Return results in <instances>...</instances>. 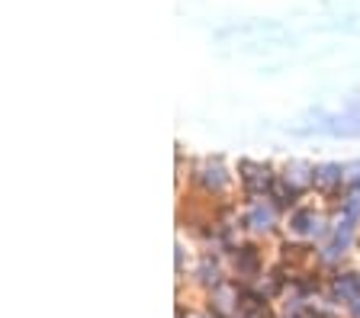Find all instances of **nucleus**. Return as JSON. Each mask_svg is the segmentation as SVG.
Listing matches in <instances>:
<instances>
[{
  "label": "nucleus",
  "instance_id": "obj_5",
  "mask_svg": "<svg viewBox=\"0 0 360 318\" xmlns=\"http://www.w3.org/2000/svg\"><path fill=\"white\" fill-rule=\"evenodd\" d=\"M280 219H283V212L274 203H255L245 206V212H241V228L251 238H270L280 228Z\"/></svg>",
  "mask_w": 360,
  "mask_h": 318
},
{
  "label": "nucleus",
  "instance_id": "obj_14",
  "mask_svg": "<svg viewBox=\"0 0 360 318\" xmlns=\"http://www.w3.org/2000/svg\"><path fill=\"white\" fill-rule=\"evenodd\" d=\"M347 315H351V318H360V299H357L354 305H347Z\"/></svg>",
  "mask_w": 360,
  "mask_h": 318
},
{
  "label": "nucleus",
  "instance_id": "obj_10",
  "mask_svg": "<svg viewBox=\"0 0 360 318\" xmlns=\"http://www.w3.org/2000/svg\"><path fill=\"white\" fill-rule=\"evenodd\" d=\"M302 197H306V193H302V190H296L283 174H280V177H277V183H274V193H270V203H274V206H277V209L286 216V212H292L296 206L306 203Z\"/></svg>",
  "mask_w": 360,
  "mask_h": 318
},
{
  "label": "nucleus",
  "instance_id": "obj_13",
  "mask_svg": "<svg viewBox=\"0 0 360 318\" xmlns=\"http://www.w3.org/2000/svg\"><path fill=\"white\" fill-rule=\"evenodd\" d=\"M184 267H187V248H184V241L174 244V270H177V277H184Z\"/></svg>",
  "mask_w": 360,
  "mask_h": 318
},
{
  "label": "nucleus",
  "instance_id": "obj_11",
  "mask_svg": "<svg viewBox=\"0 0 360 318\" xmlns=\"http://www.w3.org/2000/svg\"><path fill=\"white\" fill-rule=\"evenodd\" d=\"M280 174H283L296 190L309 193V190H312V180H315V164L292 158V161H286V164H283V171H280Z\"/></svg>",
  "mask_w": 360,
  "mask_h": 318
},
{
  "label": "nucleus",
  "instance_id": "obj_9",
  "mask_svg": "<svg viewBox=\"0 0 360 318\" xmlns=\"http://www.w3.org/2000/svg\"><path fill=\"white\" fill-rule=\"evenodd\" d=\"M193 280L200 283L206 293H212L216 286H222L225 280H232V277H225V264L219 258L216 251H206L200 260H196V270H193Z\"/></svg>",
  "mask_w": 360,
  "mask_h": 318
},
{
  "label": "nucleus",
  "instance_id": "obj_7",
  "mask_svg": "<svg viewBox=\"0 0 360 318\" xmlns=\"http://www.w3.org/2000/svg\"><path fill=\"white\" fill-rule=\"evenodd\" d=\"M325 293L335 299L338 305H354L360 299V270H347V267H338L331 270L328 283H325Z\"/></svg>",
  "mask_w": 360,
  "mask_h": 318
},
{
  "label": "nucleus",
  "instance_id": "obj_4",
  "mask_svg": "<svg viewBox=\"0 0 360 318\" xmlns=\"http://www.w3.org/2000/svg\"><path fill=\"white\" fill-rule=\"evenodd\" d=\"M229 273H232V280L241 283V286H251V283H257L264 277V251L257 248L255 241H241L235 244L229 254Z\"/></svg>",
  "mask_w": 360,
  "mask_h": 318
},
{
  "label": "nucleus",
  "instance_id": "obj_6",
  "mask_svg": "<svg viewBox=\"0 0 360 318\" xmlns=\"http://www.w3.org/2000/svg\"><path fill=\"white\" fill-rule=\"evenodd\" d=\"M312 190L322 199H341L347 193V167L335 164V161H325V164H315V180Z\"/></svg>",
  "mask_w": 360,
  "mask_h": 318
},
{
  "label": "nucleus",
  "instance_id": "obj_12",
  "mask_svg": "<svg viewBox=\"0 0 360 318\" xmlns=\"http://www.w3.org/2000/svg\"><path fill=\"white\" fill-rule=\"evenodd\" d=\"M345 254H347V251H341L338 244L325 241L322 248H315V264H319V267H335V264H341V260H345Z\"/></svg>",
  "mask_w": 360,
  "mask_h": 318
},
{
  "label": "nucleus",
  "instance_id": "obj_2",
  "mask_svg": "<svg viewBox=\"0 0 360 318\" xmlns=\"http://www.w3.org/2000/svg\"><path fill=\"white\" fill-rule=\"evenodd\" d=\"M283 228L290 232L292 241H319L325 244L335 232V219L325 209H315L312 203L296 206L292 212L283 216Z\"/></svg>",
  "mask_w": 360,
  "mask_h": 318
},
{
  "label": "nucleus",
  "instance_id": "obj_3",
  "mask_svg": "<svg viewBox=\"0 0 360 318\" xmlns=\"http://www.w3.org/2000/svg\"><path fill=\"white\" fill-rule=\"evenodd\" d=\"M235 177H238V190L245 206H255V203H270V193H274V183H277L280 174L267 161L241 158L235 164Z\"/></svg>",
  "mask_w": 360,
  "mask_h": 318
},
{
  "label": "nucleus",
  "instance_id": "obj_8",
  "mask_svg": "<svg viewBox=\"0 0 360 318\" xmlns=\"http://www.w3.org/2000/svg\"><path fill=\"white\" fill-rule=\"evenodd\" d=\"M238 305H241V283L225 280L222 286H216L210 293L206 309L216 312V315H222V318H238Z\"/></svg>",
  "mask_w": 360,
  "mask_h": 318
},
{
  "label": "nucleus",
  "instance_id": "obj_1",
  "mask_svg": "<svg viewBox=\"0 0 360 318\" xmlns=\"http://www.w3.org/2000/svg\"><path fill=\"white\" fill-rule=\"evenodd\" d=\"M190 187L200 193L202 199H232L235 174L225 167L222 158H196L190 164Z\"/></svg>",
  "mask_w": 360,
  "mask_h": 318
},
{
  "label": "nucleus",
  "instance_id": "obj_15",
  "mask_svg": "<svg viewBox=\"0 0 360 318\" xmlns=\"http://www.w3.org/2000/svg\"><path fill=\"white\" fill-rule=\"evenodd\" d=\"M177 318H193V315H187V312H184V305H177Z\"/></svg>",
  "mask_w": 360,
  "mask_h": 318
}]
</instances>
